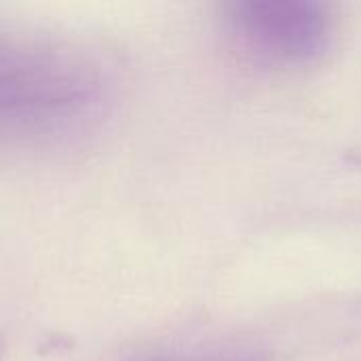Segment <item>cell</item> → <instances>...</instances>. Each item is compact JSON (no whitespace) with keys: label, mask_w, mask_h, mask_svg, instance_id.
Segmentation results:
<instances>
[{"label":"cell","mask_w":361,"mask_h":361,"mask_svg":"<svg viewBox=\"0 0 361 361\" xmlns=\"http://www.w3.org/2000/svg\"><path fill=\"white\" fill-rule=\"evenodd\" d=\"M108 59L57 38H17L0 53L4 137L36 150L72 148L93 137L116 104Z\"/></svg>","instance_id":"obj_1"},{"label":"cell","mask_w":361,"mask_h":361,"mask_svg":"<svg viewBox=\"0 0 361 361\" xmlns=\"http://www.w3.org/2000/svg\"><path fill=\"white\" fill-rule=\"evenodd\" d=\"M226 32L233 47L258 66L302 68L332 47L334 19L322 2L250 0L228 4Z\"/></svg>","instance_id":"obj_2"},{"label":"cell","mask_w":361,"mask_h":361,"mask_svg":"<svg viewBox=\"0 0 361 361\" xmlns=\"http://www.w3.org/2000/svg\"><path fill=\"white\" fill-rule=\"evenodd\" d=\"M192 361H267L262 353H228V355H220V357H207V360H192Z\"/></svg>","instance_id":"obj_3"}]
</instances>
